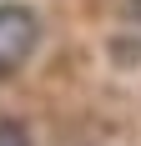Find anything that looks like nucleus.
<instances>
[{"label":"nucleus","mask_w":141,"mask_h":146,"mask_svg":"<svg viewBox=\"0 0 141 146\" xmlns=\"http://www.w3.org/2000/svg\"><path fill=\"white\" fill-rule=\"evenodd\" d=\"M35 35H41V25L25 5H0V76L25 66V56L35 50Z\"/></svg>","instance_id":"f257e3e1"},{"label":"nucleus","mask_w":141,"mask_h":146,"mask_svg":"<svg viewBox=\"0 0 141 146\" xmlns=\"http://www.w3.org/2000/svg\"><path fill=\"white\" fill-rule=\"evenodd\" d=\"M0 146H30L25 126H15V121H0Z\"/></svg>","instance_id":"f03ea898"},{"label":"nucleus","mask_w":141,"mask_h":146,"mask_svg":"<svg viewBox=\"0 0 141 146\" xmlns=\"http://www.w3.org/2000/svg\"><path fill=\"white\" fill-rule=\"evenodd\" d=\"M136 5H141V0H136Z\"/></svg>","instance_id":"7ed1b4c3"}]
</instances>
